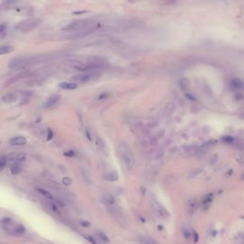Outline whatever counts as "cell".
<instances>
[{
    "mask_svg": "<svg viewBox=\"0 0 244 244\" xmlns=\"http://www.w3.org/2000/svg\"><path fill=\"white\" fill-rule=\"evenodd\" d=\"M93 25L92 21L89 20H76L66 25L62 28V31L64 32H77V31H84L89 29Z\"/></svg>",
    "mask_w": 244,
    "mask_h": 244,
    "instance_id": "6da1fadb",
    "label": "cell"
},
{
    "mask_svg": "<svg viewBox=\"0 0 244 244\" xmlns=\"http://www.w3.org/2000/svg\"><path fill=\"white\" fill-rule=\"evenodd\" d=\"M40 21L36 18H30L26 19L24 21H21L16 25V31H18L20 32H30L32 31H34L35 28L38 27Z\"/></svg>",
    "mask_w": 244,
    "mask_h": 244,
    "instance_id": "7a4b0ae2",
    "label": "cell"
},
{
    "mask_svg": "<svg viewBox=\"0 0 244 244\" xmlns=\"http://www.w3.org/2000/svg\"><path fill=\"white\" fill-rule=\"evenodd\" d=\"M119 151H120L121 158H123V161L127 166V168L131 169L135 164V158H134L133 154H132L129 147H128L126 143L122 142L120 144V147H119Z\"/></svg>",
    "mask_w": 244,
    "mask_h": 244,
    "instance_id": "3957f363",
    "label": "cell"
},
{
    "mask_svg": "<svg viewBox=\"0 0 244 244\" xmlns=\"http://www.w3.org/2000/svg\"><path fill=\"white\" fill-rule=\"evenodd\" d=\"M29 59L27 57H16L9 62V68L11 70H21L27 67Z\"/></svg>",
    "mask_w": 244,
    "mask_h": 244,
    "instance_id": "277c9868",
    "label": "cell"
},
{
    "mask_svg": "<svg viewBox=\"0 0 244 244\" xmlns=\"http://www.w3.org/2000/svg\"><path fill=\"white\" fill-rule=\"evenodd\" d=\"M59 100H60V96H58V94L53 96L48 99L46 103H45L44 107L45 108H50V107H53V106H55V104H57V103L59 102Z\"/></svg>",
    "mask_w": 244,
    "mask_h": 244,
    "instance_id": "5b68a950",
    "label": "cell"
},
{
    "mask_svg": "<svg viewBox=\"0 0 244 244\" xmlns=\"http://www.w3.org/2000/svg\"><path fill=\"white\" fill-rule=\"evenodd\" d=\"M27 142V140L23 136H15V137H12L10 140V143L12 145L14 146H21V145H25Z\"/></svg>",
    "mask_w": 244,
    "mask_h": 244,
    "instance_id": "8992f818",
    "label": "cell"
},
{
    "mask_svg": "<svg viewBox=\"0 0 244 244\" xmlns=\"http://www.w3.org/2000/svg\"><path fill=\"white\" fill-rule=\"evenodd\" d=\"M154 207H155V212L158 213L160 217H164V218H166V217H169V213H168L167 211L165 210L161 205H159V204H158V203H155V204H154Z\"/></svg>",
    "mask_w": 244,
    "mask_h": 244,
    "instance_id": "52a82bcc",
    "label": "cell"
},
{
    "mask_svg": "<svg viewBox=\"0 0 244 244\" xmlns=\"http://www.w3.org/2000/svg\"><path fill=\"white\" fill-rule=\"evenodd\" d=\"M16 99H17V96H16V94L14 93H8L2 96V101L5 103H12L14 102Z\"/></svg>",
    "mask_w": 244,
    "mask_h": 244,
    "instance_id": "ba28073f",
    "label": "cell"
},
{
    "mask_svg": "<svg viewBox=\"0 0 244 244\" xmlns=\"http://www.w3.org/2000/svg\"><path fill=\"white\" fill-rule=\"evenodd\" d=\"M12 50H14V48L11 45H0V55H8V53L12 52Z\"/></svg>",
    "mask_w": 244,
    "mask_h": 244,
    "instance_id": "9c48e42d",
    "label": "cell"
},
{
    "mask_svg": "<svg viewBox=\"0 0 244 244\" xmlns=\"http://www.w3.org/2000/svg\"><path fill=\"white\" fill-rule=\"evenodd\" d=\"M59 87L65 90H76L77 88V84L71 83V82H63V83L59 84Z\"/></svg>",
    "mask_w": 244,
    "mask_h": 244,
    "instance_id": "30bf717a",
    "label": "cell"
},
{
    "mask_svg": "<svg viewBox=\"0 0 244 244\" xmlns=\"http://www.w3.org/2000/svg\"><path fill=\"white\" fill-rule=\"evenodd\" d=\"M105 179L109 181H117L118 179V175L117 172H111L105 176Z\"/></svg>",
    "mask_w": 244,
    "mask_h": 244,
    "instance_id": "8fae6325",
    "label": "cell"
},
{
    "mask_svg": "<svg viewBox=\"0 0 244 244\" xmlns=\"http://www.w3.org/2000/svg\"><path fill=\"white\" fill-rule=\"evenodd\" d=\"M104 202L106 203V205H108V206H114L115 205V199L110 195L104 196Z\"/></svg>",
    "mask_w": 244,
    "mask_h": 244,
    "instance_id": "7c38bea8",
    "label": "cell"
},
{
    "mask_svg": "<svg viewBox=\"0 0 244 244\" xmlns=\"http://www.w3.org/2000/svg\"><path fill=\"white\" fill-rule=\"evenodd\" d=\"M8 31H7V25L1 24L0 25V40H3L7 36Z\"/></svg>",
    "mask_w": 244,
    "mask_h": 244,
    "instance_id": "4fadbf2b",
    "label": "cell"
},
{
    "mask_svg": "<svg viewBox=\"0 0 244 244\" xmlns=\"http://www.w3.org/2000/svg\"><path fill=\"white\" fill-rule=\"evenodd\" d=\"M11 173L12 175H18L21 173V167L18 164H12L11 166Z\"/></svg>",
    "mask_w": 244,
    "mask_h": 244,
    "instance_id": "5bb4252c",
    "label": "cell"
},
{
    "mask_svg": "<svg viewBox=\"0 0 244 244\" xmlns=\"http://www.w3.org/2000/svg\"><path fill=\"white\" fill-rule=\"evenodd\" d=\"M36 191L38 192L39 194H41V195H42V196H44L45 197H47V198H53L52 194H51V193H49L48 191H46V190H45V189H42V188L37 187V188H36Z\"/></svg>",
    "mask_w": 244,
    "mask_h": 244,
    "instance_id": "9a60e30c",
    "label": "cell"
},
{
    "mask_svg": "<svg viewBox=\"0 0 244 244\" xmlns=\"http://www.w3.org/2000/svg\"><path fill=\"white\" fill-rule=\"evenodd\" d=\"M231 85H232L233 88L235 89H241L242 88V81L240 79H234L232 80V82H231Z\"/></svg>",
    "mask_w": 244,
    "mask_h": 244,
    "instance_id": "2e32d148",
    "label": "cell"
},
{
    "mask_svg": "<svg viewBox=\"0 0 244 244\" xmlns=\"http://www.w3.org/2000/svg\"><path fill=\"white\" fill-rule=\"evenodd\" d=\"M93 77V74L92 73H86V74H83V76H80L78 77V79H79L81 82H87L92 79Z\"/></svg>",
    "mask_w": 244,
    "mask_h": 244,
    "instance_id": "e0dca14e",
    "label": "cell"
},
{
    "mask_svg": "<svg viewBox=\"0 0 244 244\" xmlns=\"http://www.w3.org/2000/svg\"><path fill=\"white\" fill-rule=\"evenodd\" d=\"M141 242H142V244H158L154 238H148V237L143 238L141 239Z\"/></svg>",
    "mask_w": 244,
    "mask_h": 244,
    "instance_id": "ac0fdd59",
    "label": "cell"
},
{
    "mask_svg": "<svg viewBox=\"0 0 244 244\" xmlns=\"http://www.w3.org/2000/svg\"><path fill=\"white\" fill-rule=\"evenodd\" d=\"M97 235H98V237L101 238V240H103L104 242H109L110 241L109 240V238L107 237V235L104 233H102V232H100V231H99V232H97Z\"/></svg>",
    "mask_w": 244,
    "mask_h": 244,
    "instance_id": "d6986e66",
    "label": "cell"
},
{
    "mask_svg": "<svg viewBox=\"0 0 244 244\" xmlns=\"http://www.w3.org/2000/svg\"><path fill=\"white\" fill-rule=\"evenodd\" d=\"M16 159L18 161H23L26 159V154H24V153H19V154L16 155Z\"/></svg>",
    "mask_w": 244,
    "mask_h": 244,
    "instance_id": "ffe728a7",
    "label": "cell"
},
{
    "mask_svg": "<svg viewBox=\"0 0 244 244\" xmlns=\"http://www.w3.org/2000/svg\"><path fill=\"white\" fill-rule=\"evenodd\" d=\"M62 182H63V184L65 186H69L72 183V179H70V177H64V179H62Z\"/></svg>",
    "mask_w": 244,
    "mask_h": 244,
    "instance_id": "44dd1931",
    "label": "cell"
},
{
    "mask_svg": "<svg viewBox=\"0 0 244 244\" xmlns=\"http://www.w3.org/2000/svg\"><path fill=\"white\" fill-rule=\"evenodd\" d=\"M15 232L18 233V234H23L25 232V228L22 226V225H18L17 227L15 228Z\"/></svg>",
    "mask_w": 244,
    "mask_h": 244,
    "instance_id": "7402d4cb",
    "label": "cell"
},
{
    "mask_svg": "<svg viewBox=\"0 0 244 244\" xmlns=\"http://www.w3.org/2000/svg\"><path fill=\"white\" fill-rule=\"evenodd\" d=\"M84 237H85L87 239H88V241H89V242H91L92 244H96V240H94V238L91 237V235H84Z\"/></svg>",
    "mask_w": 244,
    "mask_h": 244,
    "instance_id": "603a6c76",
    "label": "cell"
},
{
    "mask_svg": "<svg viewBox=\"0 0 244 244\" xmlns=\"http://www.w3.org/2000/svg\"><path fill=\"white\" fill-rule=\"evenodd\" d=\"M223 141H225L227 143H231V142H233V138L231 137V136H224V137L222 138Z\"/></svg>",
    "mask_w": 244,
    "mask_h": 244,
    "instance_id": "cb8c5ba5",
    "label": "cell"
},
{
    "mask_svg": "<svg viewBox=\"0 0 244 244\" xmlns=\"http://www.w3.org/2000/svg\"><path fill=\"white\" fill-rule=\"evenodd\" d=\"M53 135L52 130L49 129V130H48V137H47V139H48V140H51V139L53 138Z\"/></svg>",
    "mask_w": 244,
    "mask_h": 244,
    "instance_id": "d4e9b609",
    "label": "cell"
},
{
    "mask_svg": "<svg viewBox=\"0 0 244 244\" xmlns=\"http://www.w3.org/2000/svg\"><path fill=\"white\" fill-rule=\"evenodd\" d=\"M4 168H5V161L0 159V171H2Z\"/></svg>",
    "mask_w": 244,
    "mask_h": 244,
    "instance_id": "484cf974",
    "label": "cell"
}]
</instances>
